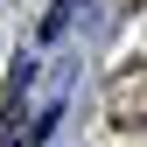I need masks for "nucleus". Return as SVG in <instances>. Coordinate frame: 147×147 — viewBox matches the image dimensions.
Returning <instances> with one entry per match:
<instances>
[{
	"instance_id": "f257e3e1",
	"label": "nucleus",
	"mask_w": 147,
	"mask_h": 147,
	"mask_svg": "<svg viewBox=\"0 0 147 147\" xmlns=\"http://www.w3.org/2000/svg\"><path fill=\"white\" fill-rule=\"evenodd\" d=\"M70 7H84V0H56V7L42 14V42H56V35H63V21H70Z\"/></svg>"
}]
</instances>
